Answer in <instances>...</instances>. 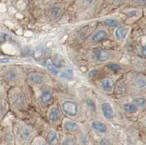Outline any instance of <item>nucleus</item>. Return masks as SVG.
Segmentation results:
<instances>
[{"label": "nucleus", "mask_w": 146, "mask_h": 145, "mask_svg": "<svg viewBox=\"0 0 146 145\" xmlns=\"http://www.w3.org/2000/svg\"><path fill=\"white\" fill-rule=\"evenodd\" d=\"M35 138L34 130L28 125L22 124L15 130V145H31Z\"/></svg>", "instance_id": "f257e3e1"}, {"label": "nucleus", "mask_w": 146, "mask_h": 145, "mask_svg": "<svg viewBox=\"0 0 146 145\" xmlns=\"http://www.w3.org/2000/svg\"><path fill=\"white\" fill-rule=\"evenodd\" d=\"M11 102L15 107L18 108H21L27 104V96L23 92L16 91L12 94Z\"/></svg>", "instance_id": "f03ea898"}, {"label": "nucleus", "mask_w": 146, "mask_h": 145, "mask_svg": "<svg viewBox=\"0 0 146 145\" xmlns=\"http://www.w3.org/2000/svg\"><path fill=\"white\" fill-rule=\"evenodd\" d=\"M62 109L66 115L76 116L78 112V106L71 101H66L62 104Z\"/></svg>", "instance_id": "7ed1b4c3"}, {"label": "nucleus", "mask_w": 146, "mask_h": 145, "mask_svg": "<svg viewBox=\"0 0 146 145\" xmlns=\"http://www.w3.org/2000/svg\"><path fill=\"white\" fill-rule=\"evenodd\" d=\"M110 54L106 50L97 49L94 52V58L99 62H105L109 60Z\"/></svg>", "instance_id": "20e7f679"}, {"label": "nucleus", "mask_w": 146, "mask_h": 145, "mask_svg": "<svg viewBox=\"0 0 146 145\" xmlns=\"http://www.w3.org/2000/svg\"><path fill=\"white\" fill-rule=\"evenodd\" d=\"M102 112L103 116L108 120H111L114 117V110H113V107L111 104L110 103L105 102L103 103L101 106Z\"/></svg>", "instance_id": "39448f33"}, {"label": "nucleus", "mask_w": 146, "mask_h": 145, "mask_svg": "<svg viewBox=\"0 0 146 145\" xmlns=\"http://www.w3.org/2000/svg\"><path fill=\"white\" fill-rule=\"evenodd\" d=\"M129 30L130 28L129 26L118 27V28L115 31V37L116 40H118V41H122V40L126 39Z\"/></svg>", "instance_id": "423d86ee"}, {"label": "nucleus", "mask_w": 146, "mask_h": 145, "mask_svg": "<svg viewBox=\"0 0 146 145\" xmlns=\"http://www.w3.org/2000/svg\"><path fill=\"white\" fill-rule=\"evenodd\" d=\"M45 140L48 145H58L59 140L57 132L53 130H49Z\"/></svg>", "instance_id": "0eeeda50"}, {"label": "nucleus", "mask_w": 146, "mask_h": 145, "mask_svg": "<svg viewBox=\"0 0 146 145\" xmlns=\"http://www.w3.org/2000/svg\"><path fill=\"white\" fill-rule=\"evenodd\" d=\"M29 80L32 85H42L45 83V77L37 72H32L29 75Z\"/></svg>", "instance_id": "6e6552de"}, {"label": "nucleus", "mask_w": 146, "mask_h": 145, "mask_svg": "<svg viewBox=\"0 0 146 145\" xmlns=\"http://www.w3.org/2000/svg\"><path fill=\"white\" fill-rule=\"evenodd\" d=\"M108 36V33L106 30L101 29L99 30L94 34L92 36V41L95 43H98L101 42L102 41H105Z\"/></svg>", "instance_id": "1a4fd4ad"}, {"label": "nucleus", "mask_w": 146, "mask_h": 145, "mask_svg": "<svg viewBox=\"0 0 146 145\" xmlns=\"http://www.w3.org/2000/svg\"><path fill=\"white\" fill-rule=\"evenodd\" d=\"M42 64L44 66L47 68V69L50 72L53 73L55 75H59L60 74V70L58 69V67H57V66L55 64H53L51 61L50 60H45V61H42Z\"/></svg>", "instance_id": "9d476101"}, {"label": "nucleus", "mask_w": 146, "mask_h": 145, "mask_svg": "<svg viewBox=\"0 0 146 145\" xmlns=\"http://www.w3.org/2000/svg\"><path fill=\"white\" fill-rule=\"evenodd\" d=\"M64 128L66 131L70 132V133H75L77 132L79 129V125L77 122L73 121H65L64 124Z\"/></svg>", "instance_id": "9b49d317"}, {"label": "nucleus", "mask_w": 146, "mask_h": 145, "mask_svg": "<svg viewBox=\"0 0 146 145\" xmlns=\"http://www.w3.org/2000/svg\"><path fill=\"white\" fill-rule=\"evenodd\" d=\"M53 99V94L49 90H45L42 92L40 96V101L43 104H48Z\"/></svg>", "instance_id": "f8f14e48"}, {"label": "nucleus", "mask_w": 146, "mask_h": 145, "mask_svg": "<svg viewBox=\"0 0 146 145\" xmlns=\"http://www.w3.org/2000/svg\"><path fill=\"white\" fill-rule=\"evenodd\" d=\"M91 126L94 130H96L99 133H101V134H105L108 130L106 125L100 122V121H94L91 123Z\"/></svg>", "instance_id": "ddd939ff"}, {"label": "nucleus", "mask_w": 146, "mask_h": 145, "mask_svg": "<svg viewBox=\"0 0 146 145\" xmlns=\"http://www.w3.org/2000/svg\"><path fill=\"white\" fill-rule=\"evenodd\" d=\"M101 86L103 91L107 93H111L113 90V81L110 79H104L101 82Z\"/></svg>", "instance_id": "4468645a"}, {"label": "nucleus", "mask_w": 146, "mask_h": 145, "mask_svg": "<svg viewBox=\"0 0 146 145\" xmlns=\"http://www.w3.org/2000/svg\"><path fill=\"white\" fill-rule=\"evenodd\" d=\"M49 120L52 122H56L59 119V112L56 107H53L49 112Z\"/></svg>", "instance_id": "2eb2a0df"}, {"label": "nucleus", "mask_w": 146, "mask_h": 145, "mask_svg": "<svg viewBox=\"0 0 146 145\" xmlns=\"http://www.w3.org/2000/svg\"><path fill=\"white\" fill-rule=\"evenodd\" d=\"M60 145H78V143L75 137L68 135L62 139Z\"/></svg>", "instance_id": "dca6fc26"}, {"label": "nucleus", "mask_w": 146, "mask_h": 145, "mask_svg": "<svg viewBox=\"0 0 146 145\" xmlns=\"http://www.w3.org/2000/svg\"><path fill=\"white\" fill-rule=\"evenodd\" d=\"M18 73L17 71L15 70H9L6 74H5V79L7 81H15L18 79Z\"/></svg>", "instance_id": "f3484780"}, {"label": "nucleus", "mask_w": 146, "mask_h": 145, "mask_svg": "<svg viewBox=\"0 0 146 145\" xmlns=\"http://www.w3.org/2000/svg\"><path fill=\"white\" fill-rule=\"evenodd\" d=\"M58 76L60 77L64 78V79H71L73 77V71L70 69H66L63 71L60 72V74Z\"/></svg>", "instance_id": "a211bd4d"}, {"label": "nucleus", "mask_w": 146, "mask_h": 145, "mask_svg": "<svg viewBox=\"0 0 146 145\" xmlns=\"http://www.w3.org/2000/svg\"><path fill=\"white\" fill-rule=\"evenodd\" d=\"M123 109L126 112L130 113V114H134V113L137 112V107L135 106L134 104H132V103L125 104L124 106H123Z\"/></svg>", "instance_id": "6ab92c4d"}, {"label": "nucleus", "mask_w": 146, "mask_h": 145, "mask_svg": "<svg viewBox=\"0 0 146 145\" xmlns=\"http://www.w3.org/2000/svg\"><path fill=\"white\" fill-rule=\"evenodd\" d=\"M132 104H134L135 106H137V107H144L146 104V100L143 97L135 98V99L132 101Z\"/></svg>", "instance_id": "aec40b11"}, {"label": "nucleus", "mask_w": 146, "mask_h": 145, "mask_svg": "<svg viewBox=\"0 0 146 145\" xmlns=\"http://www.w3.org/2000/svg\"><path fill=\"white\" fill-rule=\"evenodd\" d=\"M31 145H48L45 142V138L42 137H36L32 142Z\"/></svg>", "instance_id": "412c9836"}, {"label": "nucleus", "mask_w": 146, "mask_h": 145, "mask_svg": "<svg viewBox=\"0 0 146 145\" xmlns=\"http://www.w3.org/2000/svg\"><path fill=\"white\" fill-rule=\"evenodd\" d=\"M86 104L87 107H88L91 111L95 112V111L96 110V104H95L94 101L92 99H89V98H88V99H87L86 100Z\"/></svg>", "instance_id": "4be33fe9"}, {"label": "nucleus", "mask_w": 146, "mask_h": 145, "mask_svg": "<svg viewBox=\"0 0 146 145\" xmlns=\"http://www.w3.org/2000/svg\"><path fill=\"white\" fill-rule=\"evenodd\" d=\"M104 23L108 27H116L118 26V23L117 21L114 20V19H111V18L105 20V21H104Z\"/></svg>", "instance_id": "5701e85b"}, {"label": "nucleus", "mask_w": 146, "mask_h": 145, "mask_svg": "<svg viewBox=\"0 0 146 145\" xmlns=\"http://www.w3.org/2000/svg\"><path fill=\"white\" fill-rule=\"evenodd\" d=\"M61 13H62V10L58 6H56V7H53L51 10V14L52 16L54 18H57L60 16L61 15Z\"/></svg>", "instance_id": "b1692460"}, {"label": "nucleus", "mask_w": 146, "mask_h": 145, "mask_svg": "<svg viewBox=\"0 0 146 145\" xmlns=\"http://www.w3.org/2000/svg\"><path fill=\"white\" fill-rule=\"evenodd\" d=\"M108 68L112 71H118L122 69L121 65L118 64H110L108 65Z\"/></svg>", "instance_id": "393cba45"}, {"label": "nucleus", "mask_w": 146, "mask_h": 145, "mask_svg": "<svg viewBox=\"0 0 146 145\" xmlns=\"http://www.w3.org/2000/svg\"><path fill=\"white\" fill-rule=\"evenodd\" d=\"M11 39V36H10L7 34H0V40H2V41H7Z\"/></svg>", "instance_id": "a878e982"}, {"label": "nucleus", "mask_w": 146, "mask_h": 145, "mask_svg": "<svg viewBox=\"0 0 146 145\" xmlns=\"http://www.w3.org/2000/svg\"><path fill=\"white\" fill-rule=\"evenodd\" d=\"M140 53H141V55L143 57H145L146 58V45H144V46L142 47Z\"/></svg>", "instance_id": "bb28decb"}, {"label": "nucleus", "mask_w": 146, "mask_h": 145, "mask_svg": "<svg viewBox=\"0 0 146 145\" xmlns=\"http://www.w3.org/2000/svg\"><path fill=\"white\" fill-rule=\"evenodd\" d=\"M138 83L140 86L142 87H145L146 85V81L145 80H143V79H139V81H138Z\"/></svg>", "instance_id": "cd10ccee"}, {"label": "nucleus", "mask_w": 146, "mask_h": 145, "mask_svg": "<svg viewBox=\"0 0 146 145\" xmlns=\"http://www.w3.org/2000/svg\"><path fill=\"white\" fill-rule=\"evenodd\" d=\"M96 74H97V71H96V70H93V71H91V72L89 73V76L94 77L96 76Z\"/></svg>", "instance_id": "c85d7f7f"}, {"label": "nucleus", "mask_w": 146, "mask_h": 145, "mask_svg": "<svg viewBox=\"0 0 146 145\" xmlns=\"http://www.w3.org/2000/svg\"><path fill=\"white\" fill-rule=\"evenodd\" d=\"M3 112H4V107H3V104L2 103L0 102V116L2 115L3 114Z\"/></svg>", "instance_id": "c756f323"}]
</instances>
